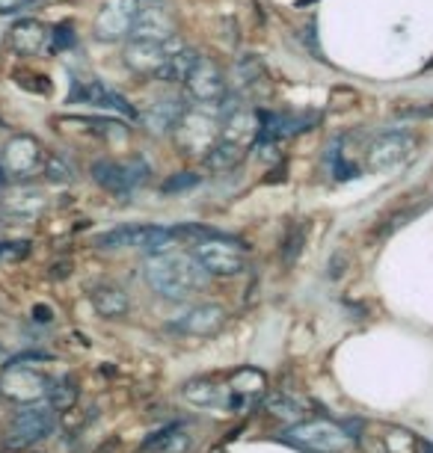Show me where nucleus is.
Returning a JSON list of instances; mask_svg holds the SVG:
<instances>
[{
  "label": "nucleus",
  "mask_w": 433,
  "mask_h": 453,
  "mask_svg": "<svg viewBox=\"0 0 433 453\" xmlns=\"http://www.w3.org/2000/svg\"><path fill=\"white\" fill-rule=\"evenodd\" d=\"M146 281L166 299H188L193 290L205 285V270L193 255L158 252L146 264Z\"/></svg>",
  "instance_id": "f257e3e1"
},
{
  "label": "nucleus",
  "mask_w": 433,
  "mask_h": 453,
  "mask_svg": "<svg viewBox=\"0 0 433 453\" xmlns=\"http://www.w3.org/2000/svg\"><path fill=\"white\" fill-rule=\"evenodd\" d=\"M175 136L188 155L205 157L220 140V110H214V104L184 107V113L175 125Z\"/></svg>",
  "instance_id": "f03ea898"
},
{
  "label": "nucleus",
  "mask_w": 433,
  "mask_h": 453,
  "mask_svg": "<svg viewBox=\"0 0 433 453\" xmlns=\"http://www.w3.org/2000/svg\"><path fill=\"white\" fill-rule=\"evenodd\" d=\"M57 426V415H54V406L50 403H30L24 406L21 412L12 415L10 426H6V435H4V444L10 450H24V448H33L39 444L42 439H48Z\"/></svg>",
  "instance_id": "7ed1b4c3"
},
{
  "label": "nucleus",
  "mask_w": 433,
  "mask_h": 453,
  "mask_svg": "<svg viewBox=\"0 0 433 453\" xmlns=\"http://www.w3.org/2000/svg\"><path fill=\"white\" fill-rule=\"evenodd\" d=\"M285 439L312 453H342L353 444V435L333 421H303L285 433Z\"/></svg>",
  "instance_id": "20e7f679"
},
{
  "label": "nucleus",
  "mask_w": 433,
  "mask_h": 453,
  "mask_svg": "<svg viewBox=\"0 0 433 453\" xmlns=\"http://www.w3.org/2000/svg\"><path fill=\"white\" fill-rule=\"evenodd\" d=\"M178 228H164V226H125V228H113V232L101 234L98 246L104 250H116V246H134V250L143 252H166L169 246L178 241Z\"/></svg>",
  "instance_id": "39448f33"
},
{
  "label": "nucleus",
  "mask_w": 433,
  "mask_h": 453,
  "mask_svg": "<svg viewBox=\"0 0 433 453\" xmlns=\"http://www.w3.org/2000/svg\"><path fill=\"white\" fill-rule=\"evenodd\" d=\"M45 164V151L33 136H12L0 151V184L4 181H24L36 175Z\"/></svg>",
  "instance_id": "423d86ee"
},
{
  "label": "nucleus",
  "mask_w": 433,
  "mask_h": 453,
  "mask_svg": "<svg viewBox=\"0 0 433 453\" xmlns=\"http://www.w3.org/2000/svg\"><path fill=\"white\" fill-rule=\"evenodd\" d=\"M50 380L45 373L33 371L30 365H24V358H15L0 371V391L10 400H21V403H39L48 397Z\"/></svg>",
  "instance_id": "0eeeda50"
},
{
  "label": "nucleus",
  "mask_w": 433,
  "mask_h": 453,
  "mask_svg": "<svg viewBox=\"0 0 433 453\" xmlns=\"http://www.w3.org/2000/svg\"><path fill=\"white\" fill-rule=\"evenodd\" d=\"M193 258L202 264V270L214 273V276H237L246 267V250L241 243L226 241V237L199 241L197 250H193Z\"/></svg>",
  "instance_id": "6e6552de"
},
{
  "label": "nucleus",
  "mask_w": 433,
  "mask_h": 453,
  "mask_svg": "<svg viewBox=\"0 0 433 453\" xmlns=\"http://www.w3.org/2000/svg\"><path fill=\"white\" fill-rule=\"evenodd\" d=\"M413 136L404 131H386L375 136L365 149V166L371 173H389V169H398L404 160H410L413 155Z\"/></svg>",
  "instance_id": "1a4fd4ad"
},
{
  "label": "nucleus",
  "mask_w": 433,
  "mask_h": 453,
  "mask_svg": "<svg viewBox=\"0 0 433 453\" xmlns=\"http://www.w3.org/2000/svg\"><path fill=\"white\" fill-rule=\"evenodd\" d=\"M182 48H184V42L178 36H169L164 42L131 39L128 48H125V65H128L131 72H137V74H158V68Z\"/></svg>",
  "instance_id": "9d476101"
},
{
  "label": "nucleus",
  "mask_w": 433,
  "mask_h": 453,
  "mask_svg": "<svg viewBox=\"0 0 433 453\" xmlns=\"http://www.w3.org/2000/svg\"><path fill=\"white\" fill-rule=\"evenodd\" d=\"M184 89H188V96L197 101V104H220V101L226 98V78L214 59L199 57L197 63L190 65L188 78H184Z\"/></svg>",
  "instance_id": "9b49d317"
},
{
  "label": "nucleus",
  "mask_w": 433,
  "mask_h": 453,
  "mask_svg": "<svg viewBox=\"0 0 433 453\" xmlns=\"http://www.w3.org/2000/svg\"><path fill=\"white\" fill-rule=\"evenodd\" d=\"M146 175H149V166L143 164V160H128V164L98 160V164H92V178L113 196H131L134 187H137Z\"/></svg>",
  "instance_id": "f8f14e48"
},
{
  "label": "nucleus",
  "mask_w": 433,
  "mask_h": 453,
  "mask_svg": "<svg viewBox=\"0 0 433 453\" xmlns=\"http://www.w3.org/2000/svg\"><path fill=\"white\" fill-rule=\"evenodd\" d=\"M220 140L232 145H252L259 140V113L246 104H220Z\"/></svg>",
  "instance_id": "ddd939ff"
},
{
  "label": "nucleus",
  "mask_w": 433,
  "mask_h": 453,
  "mask_svg": "<svg viewBox=\"0 0 433 453\" xmlns=\"http://www.w3.org/2000/svg\"><path fill=\"white\" fill-rule=\"evenodd\" d=\"M143 0H107L96 19L98 39H122L131 36V24L137 19Z\"/></svg>",
  "instance_id": "4468645a"
},
{
  "label": "nucleus",
  "mask_w": 433,
  "mask_h": 453,
  "mask_svg": "<svg viewBox=\"0 0 433 453\" xmlns=\"http://www.w3.org/2000/svg\"><path fill=\"white\" fill-rule=\"evenodd\" d=\"M169 36H175V21H173V15H169V10L160 4H149V0H143L140 10H137V19H134V24H131V39L164 42Z\"/></svg>",
  "instance_id": "2eb2a0df"
},
{
  "label": "nucleus",
  "mask_w": 433,
  "mask_h": 453,
  "mask_svg": "<svg viewBox=\"0 0 433 453\" xmlns=\"http://www.w3.org/2000/svg\"><path fill=\"white\" fill-rule=\"evenodd\" d=\"M45 211V193L36 187H15V190L0 199V213L6 222H36Z\"/></svg>",
  "instance_id": "dca6fc26"
},
{
  "label": "nucleus",
  "mask_w": 433,
  "mask_h": 453,
  "mask_svg": "<svg viewBox=\"0 0 433 453\" xmlns=\"http://www.w3.org/2000/svg\"><path fill=\"white\" fill-rule=\"evenodd\" d=\"M72 101H81V104H92V107H101V110H113L119 116H128L134 119L137 116V110H134L128 101H125L119 92H113L110 87L98 81H87V83H78L72 92Z\"/></svg>",
  "instance_id": "f3484780"
},
{
  "label": "nucleus",
  "mask_w": 433,
  "mask_h": 453,
  "mask_svg": "<svg viewBox=\"0 0 433 453\" xmlns=\"http://www.w3.org/2000/svg\"><path fill=\"white\" fill-rule=\"evenodd\" d=\"M226 323V311L220 305H197V309L184 311L182 318L175 320V329L184 332V335H193V338H208V335H217Z\"/></svg>",
  "instance_id": "a211bd4d"
},
{
  "label": "nucleus",
  "mask_w": 433,
  "mask_h": 453,
  "mask_svg": "<svg viewBox=\"0 0 433 453\" xmlns=\"http://www.w3.org/2000/svg\"><path fill=\"white\" fill-rule=\"evenodd\" d=\"M182 397L197 409H235V391L208 380H193L182 388Z\"/></svg>",
  "instance_id": "6ab92c4d"
},
{
  "label": "nucleus",
  "mask_w": 433,
  "mask_h": 453,
  "mask_svg": "<svg viewBox=\"0 0 433 453\" xmlns=\"http://www.w3.org/2000/svg\"><path fill=\"white\" fill-rule=\"evenodd\" d=\"M184 113V104L178 98H158L151 101L146 113H140V122L149 127L151 134H166L178 125Z\"/></svg>",
  "instance_id": "aec40b11"
},
{
  "label": "nucleus",
  "mask_w": 433,
  "mask_h": 453,
  "mask_svg": "<svg viewBox=\"0 0 433 453\" xmlns=\"http://www.w3.org/2000/svg\"><path fill=\"white\" fill-rule=\"evenodd\" d=\"M89 303L92 309H96L101 318L107 320H116V318H125V314L131 311V299L125 290H119L113 285H104V288H96L89 294Z\"/></svg>",
  "instance_id": "412c9836"
},
{
  "label": "nucleus",
  "mask_w": 433,
  "mask_h": 453,
  "mask_svg": "<svg viewBox=\"0 0 433 453\" xmlns=\"http://www.w3.org/2000/svg\"><path fill=\"white\" fill-rule=\"evenodd\" d=\"M12 48L19 50V54H27V57H33V54H39L42 48H45V42H48V33H45V27H42L39 21H30V19H24V21H19L12 27Z\"/></svg>",
  "instance_id": "4be33fe9"
},
{
  "label": "nucleus",
  "mask_w": 433,
  "mask_h": 453,
  "mask_svg": "<svg viewBox=\"0 0 433 453\" xmlns=\"http://www.w3.org/2000/svg\"><path fill=\"white\" fill-rule=\"evenodd\" d=\"M197 59H199L197 50H190L188 45H184L182 50H175V54L158 68L155 78L164 81V83H184V78H188V72H190V65L197 63Z\"/></svg>",
  "instance_id": "5701e85b"
},
{
  "label": "nucleus",
  "mask_w": 433,
  "mask_h": 453,
  "mask_svg": "<svg viewBox=\"0 0 433 453\" xmlns=\"http://www.w3.org/2000/svg\"><path fill=\"white\" fill-rule=\"evenodd\" d=\"M244 155H246V149H241V145L217 140L214 149L205 155V164H208V169H214V173H232V169L244 160Z\"/></svg>",
  "instance_id": "b1692460"
},
{
  "label": "nucleus",
  "mask_w": 433,
  "mask_h": 453,
  "mask_svg": "<svg viewBox=\"0 0 433 453\" xmlns=\"http://www.w3.org/2000/svg\"><path fill=\"white\" fill-rule=\"evenodd\" d=\"M190 448V439L184 430H175V426H169V430L151 435L146 441V450H155V453H184Z\"/></svg>",
  "instance_id": "393cba45"
},
{
  "label": "nucleus",
  "mask_w": 433,
  "mask_h": 453,
  "mask_svg": "<svg viewBox=\"0 0 433 453\" xmlns=\"http://www.w3.org/2000/svg\"><path fill=\"white\" fill-rule=\"evenodd\" d=\"M265 406L276 418H285V421H300V418L305 415V406L294 395H285V391H274V395L265 400Z\"/></svg>",
  "instance_id": "a878e982"
},
{
  "label": "nucleus",
  "mask_w": 433,
  "mask_h": 453,
  "mask_svg": "<svg viewBox=\"0 0 433 453\" xmlns=\"http://www.w3.org/2000/svg\"><path fill=\"white\" fill-rule=\"evenodd\" d=\"M42 173H45L50 181H59V184H66V181H72V178H74V169L63 155H45Z\"/></svg>",
  "instance_id": "bb28decb"
},
{
  "label": "nucleus",
  "mask_w": 433,
  "mask_h": 453,
  "mask_svg": "<svg viewBox=\"0 0 433 453\" xmlns=\"http://www.w3.org/2000/svg\"><path fill=\"white\" fill-rule=\"evenodd\" d=\"M237 78H241V87L252 89L259 81H265V65H261L256 57H246L237 63Z\"/></svg>",
  "instance_id": "cd10ccee"
},
{
  "label": "nucleus",
  "mask_w": 433,
  "mask_h": 453,
  "mask_svg": "<svg viewBox=\"0 0 433 453\" xmlns=\"http://www.w3.org/2000/svg\"><path fill=\"white\" fill-rule=\"evenodd\" d=\"M199 184V175L197 173H182V175H173L164 181V193H182V190H190V187Z\"/></svg>",
  "instance_id": "c85d7f7f"
},
{
  "label": "nucleus",
  "mask_w": 433,
  "mask_h": 453,
  "mask_svg": "<svg viewBox=\"0 0 433 453\" xmlns=\"http://www.w3.org/2000/svg\"><path fill=\"white\" fill-rule=\"evenodd\" d=\"M27 252V243H0V258L6 255H24Z\"/></svg>",
  "instance_id": "c756f323"
},
{
  "label": "nucleus",
  "mask_w": 433,
  "mask_h": 453,
  "mask_svg": "<svg viewBox=\"0 0 433 453\" xmlns=\"http://www.w3.org/2000/svg\"><path fill=\"white\" fill-rule=\"evenodd\" d=\"M21 4H27V0H0V12H15Z\"/></svg>",
  "instance_id": "7c9ffc66"
}]
</instances>
